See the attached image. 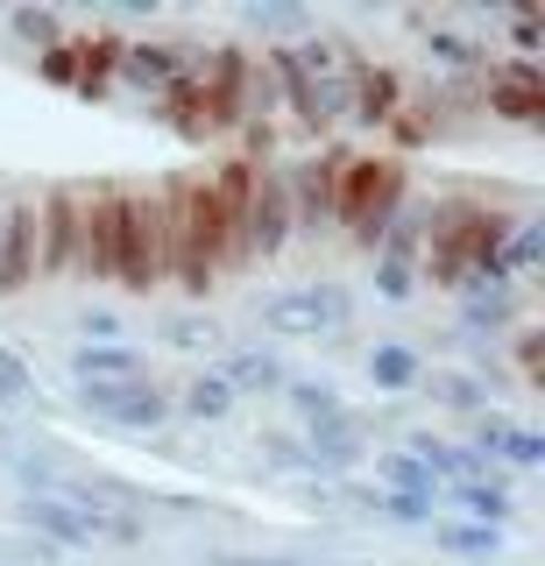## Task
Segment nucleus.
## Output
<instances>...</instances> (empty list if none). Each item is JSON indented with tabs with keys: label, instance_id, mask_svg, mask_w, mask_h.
<instances>
[{
	"label": "nucleus",
	"instance_id": "nucleus-1",
	"mask_svg": "<svg viewBox=\"0 0 545 566\" xmlns=\"http://www.w3.org/2000/svg\"><path fill=\"white\" fill-rule=\"evenodd\" d=\"M403 206V170L390 156H361V164H340V185H333V220L347 227L361 248L382 241L390 212Z\"/></svg>",
	"mask_w": 545,
	"mask_h": 566
},
{
	"label": "nucleus",
	"instance_id": "nucleus-2",
	"mask_svg": "<svg viewBox=\"0 0 545 566\" xmlns=\"http://www.w3.org/2000/svg\"><path fill=\"white\" fill-rule=\"evenodd\" d=\"M170 276V220L164 191H120V283L156 291Z\"/></svg>",
	"mask_w": 545,
	"mask_h": 566
},
{
	"label": "nucleus",
	"instance_id": "nucleus-7",
	"mask_svg": "<svg viewBox=\"0 0 545 566\" xmlns=\"http://www.w3.org/2000/svg\"><path fill=\"white\" fill-rule=\"evenodd\" d=\"M36 283V199H8V227H0V297Z\"/></svg>",
	"mask_w": 545,
	"mask_h": 566
},
{
	"label": "nucleus",
	"instance_id": "nucleus-16",
	"mask_svg": "<svg viewBox=\"0 0 545 566\" xmlns=\"http://www.w3.org/2000/svg\"><path fill=\"white\" fill-rule=\"evenodd\" d=\"M432 545L453 553V559H496L503 531H489V524H432Z\"/></svg>",
	"mask_w": 545,
	"mask_h": 566
},
{
	"label": "nucleus",
	"instance_id": "nucleus-11",
	"mask_svg": "<svg viewBox=\"0 0 545 566\" xmlns=\"http://www.w3.org/2000/svg\"><path fill=\"white\" fill-rule=\"evenodd\" d=\"M447 495L468 510V524H489V531H503L510 517H517V503H510V474H474V482H447Z\"/></svg>",
	"mask_w": 545,
	"mask_h": 566
},
{
	"label": "nucleus",
	"instance_id": "nucleus-12",
	"mask_svg": "<svg viewBox=\"0 0 545 566\" xmlns=\"http://www.w3.org/2000/svg\"><path fill=\"white\" fill-rule=\"evenodd\" d=\"M376 482L390 495H403V503H439V474L411 453H376Z\"/></svg>",
	"mask_w": 545,
	"mask_h": 566
},
{
	"label": "nucleus",
	"instance_id": "nucleus-3",
	"mask_svg": "<svg viewBox=\"0 0 545 566\" xmlns=\"http://www.w3.org/2000/svg\"><path fill=\"white\" fill-rule=\"evenodd\" d=\"M255 312H262V333H276V340H319V333L347 326L355 297H347L340 283H297V291L262 297Z\"/></svg>",
	"mask_w": 545,
	"mask_h": 566
},
{
	"label": "nucleus",
	"instance_id": "nucleus-25",
	"mask_svg": "<svg viewBox=\"0 0 545 566\" xmlns=\"http://www.w3.org/2000/svg\"><path fill=\"white\" fill-rule=\"evenodd\" d=\"M284 397L297 403V418H319V411H333V403H340L326 382H284Z\"/></svg>",
	"mask_w": 545,
	"mask_h": 566
},
{
	"label": "nucleus",
	"instance_id": "nucleus-22",
	"mask_svg": "<svg viewBox=\"0 0 545 566\" xmlns=\"http://www.w3.org/2000/svg\"><path fill=\"white\" fill-rule=\"evenodd\" d=\"M22 397H36V376L14 347H0V403H22Z\"/></svg>",
	"mask_w": 545,
	"mask_h": 566
},
{
	"label": "nucleus",
	"instance_id": "nucleus-14",
	"mask_svg": "<svg viewBox=\"0 0 545 566\" xmlns=\"http://www.w3.org/2000/svg\"><path fill=\"white\" fill-rule=\"evenodd\" d=\"M120 78H128V85H149V93H170L185 71H178V57H170L164 43H135V50H120Z\"/></svg>",
	"mask_w": 545,
	"mask_h": 566
},
{
	"label": "nucleus",
	"instance_id": "nucleus-23",
	"mask_svg": "<svg viewBox=\"0 0 545 566\" xmlns=\"http://www.w3.org/2000/svg\"><path fill=\"white\" fill-rule=\"evenodd\" d=\"M249 29H270V35H305V29H312V8H249Z\"/></svg>",
	"mask_w": 545,
	"mask_h": 566
},
{
	"label": "nucleus",
	"instance_id": "nucleus-13",
	"mask_svg": "<svg viewBox=\"0 0 545 566\" xmlns=\"http://www.w3.org/2000/svg\"><path fill=\"white\" fill-rule=\"evenodd\" d=\"M170 418H191V424H220V418H234V389H227L213 368L206 376H191L185 382V397L170 403Z\"/></svg>",
	"mask_w": 545,
	"mask_h": 566
},
{
	"label": "nucleus",
	"instance_id": "nucleus-18",
	"mask_svg": "<svg viewBox=\"0 0 545 566\" xmlns=\"http://www.w3.org/2000/svg\"><path fill=\"white\" fill-rule=\"evenodd\" d=\"M411 283H418V270H411V262H397V255H376V297H382V305H411Z\"/></svg>",
	"mask_w": 545,
	"mask_h": 566
},
{
	"label": "nucleus",
	"instance_id": "nucleus-24",
	"mask_svg": "<svg viewBox=\"0 0 545 566\" xmlns=\"http://www.w3.org/2000/svg\"><path fill=\"white\" fill-rule=\"evenodd\" d=\"M468 318L474 326H503V318H517V305H510V291H468Z\"/></svg>",
	"mask_w": 545,
	"mask_h": 566
},
{
	"label": "nucleus",
	"instance_id": "nucleus-4",
	"mask_svg": "<svg viewBox=\"0 0 545 566\" xmlns=\"http://www.w3.org/2000/svg\"><path fill=\"white\" fill-rule=\"evenodd\" d=\"M78 220H85V191L57 185L50 199H36V270L43 276H72L78 270Z\"/></svg>",
	"mask_w": 545,
	"mask_h": 566
},
{
	"label": "nucleus",
	"instance_id": "nucleus-8",
	"mask_svg": "<svg viewBox=\"0 0 545 566\" xmlns=\"http://www.w3.org/2000/svg\"><path fill=\"white\" fill-rule=\"evenodd\" d=\"M64 368H72V382H143V347L135 340H78L64 354Z\"/></svg>",
	"mask_w": 545,
	"mask_h": 566
},
{
	"label": "nucleus",
	"instance_id": "nucleus-9",
	"mask_svg": "<svg viewBox=\"0 0 545 566\" xmlns=\"http://www.w3.org/2000/svg\"><path fill=\"white\" fill-rule=\"evenodd\" d=\"M474 453L489 460V468H538L545 460V439L538 432H524V424H510V418H496V411H482L474 418Z\"/></svg>",
	"mask_w": 545,
	"mask_h": 566
},
{
	"label": "nucleus",
	"instance_id": "nucleus-15",
	"mask_svg": "<svg viewBox=\"0 0 545 566\" xmlns=\"http://www.w3.org/2000/svg\"><path fill=\"white\" fill-rule=\"evenodd\" d=\"M368 382L376 389H411V382H426V361H418V347L382 340V347H368Z\"/></svg>",
	"mask_w": 545,
	"mask_h": 566
},
{
	"label": "nucleus",
	"instance_id": "nucleus-10",
	"mask_svg": "<svg viewBox=\"0 0 545 566\" xmlns=\"http://www.w3.org/2000/svg\"><path fill=\"white\" fill-rule=\"evenodd\" d=\"M213 376L234 389V403H241V397H262V389H284L291 368H284V354H276V347H227Z\"/></svg>",
	"mask_w": 545,
	"mask_h": 566
},
{
	"label": "nucleus",
	"instance_id": "nucleus-27",
	"mask_svg": "<svg viewBox=\"0 0 545 566\" xmlns=\"http://www.w3.org/2000/svg\"><path fill=\"white\" fill-rule=\"evenodd\" d=\"M368 510H382L397 524H432V503H403V495H368Z\"/></svg>",
	"mask_w": 545,
	"mask_h": 566
},
{
	"label": "nucleus",
	"instance_id": "nucleus-6",
	"mask_svg": "<svg viewBox=\"0 0 545 566\" xmlns=\"http://www.w3.org/2000/svg\"><path fill=\"white\" fill-rule=\"evenodd\" d=\"M291 185L276 170H255V191H249V227H241V248L249 255H284L291 248Z\"/></svg>",
	"mask_w": 545,
	"mask_h": 566
},
{
	"label": "nucleus",
	"instance_id": "nucleus-26",
	"mask_svg": "<svg viewBox=\"0 0 545 566\" xmlns=\"http://www.w3.org/2000/svg\"><path fill=\"white\" fill-rule=\"evenodd\" d=\"M262 453H270L276 468H291V474H312V453L297 447V439H284V432H262Z\"/></svg>",
	"mask_w": 545,
	"mask_h": 566
},
{
	"label": "nucleus",
	"instance_id": "nucleus-19",
	"mask_svg": "<svg viewBox=\"0 0 545 566\" xmlns=\"http://www.w3.org/2000/svg\"><path fill=\"white\" fill-rule=\"evenodd\" d=\"M538 248H545V220H524L517 234H510V248H503V276L532 270V262H538Z\"/></svg>",
	"mask_w": 545,
	"mask_h": 566
},
{
	"label": "nucleus",
	"instance_id": "nucleus-29",
	"mask_svg": "<svg viewBox=\"0 0 545 566\" xmlns=\"http://www.w3.org/2000/svg\"><path fill=\"white\" fill-rule=\"evenodd\" d=\"M0 227H8V206H0Z\"/></svg>",
	"mask_w": 545,
	"mask_h": 566
},
{
	"label": "nucleus",
	"instance_id": "nucleus-28",
	"mask_svg": "<svg viewBox=\"0 0 545 566\" xmlns=\"http://www.w3.org/2000/svg\"><path fill=\"white\" fill-rule=\"evenodd\" d=\"M78 333L85 340H120V318L114 312H78Z\"/></svg>",
	"mask_w": 545,
	"mask_h": 566
},
{
	"label": "nucleus",
	"instance_id": "nucleus-5",
	"mask_svg": "<svg viewBox=\"0 0 545 566\" xmlns=\"http://www.w3.org/2000/svg\"><path fill=\"white\" fill-rule=\"evenodd\" d=\"M78 403L93 418L120 424V432H156V424H170V397L156 382H85Z\"/></svg>",
	"mask_w": 545,
	"mask_h": 566
},
{
	"label": "nucleus",
	"instance_id": "nucleus-20",
	"mask_svg": "<svg viewBox=\"0 0 545 566\" xmlns=\"http://www.w3.org/2000/svg\"><path fill=\"white\" fill-rule=\"evenodd\" d=\"M432 397H439V403H453V411H474V418L489 411L482 382H468V376H432Z\"/></svg>",
	"mask_w": 545,
	"mask_h": 566
},
{
	"label": "nucleus",
	"instance_id": "nucleus-21",
	"mask_svg": "<svg viewBox=\"0 0 545 566\" xmlns=\"http://www.w3.org/2000/svg\"><path fill=\"white\" fill-rule=\"evenodd\" d=\"M8 29L22 35V43H57V35H64V22H57L50 8H14V14H8Z\"/></svg>",
	"mask_w": 545,
	"mask_h": 566
},
{
	"label": "nucleus",
	"instance_id": "nucleus-17",
	"mask_svg": "<svg viewBox=\"0 0 545 566\" xmlns=\"http://www.w3.org/2000/svg\"><path fill=\"white\" fill-rule=\"evenodd\" d=\"M164 340L185 354H206V347H220V326H213V312H178V318H164Z\"/></svg>",
	"mask_w": 545,
	"mask_h": 566
}]
</instances>
